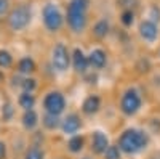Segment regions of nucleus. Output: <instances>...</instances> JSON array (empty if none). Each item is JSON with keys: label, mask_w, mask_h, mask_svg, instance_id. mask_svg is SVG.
Returning <instances> with one entry per match:
<instances>
[{"label": "nucleus", "mask_w": 160, "mask_h": 159, "mask_svg": "<svg viewBox=\"0 0 160 159\" xmlns=\"http://www.w3.org/2000/svg\"><path fill=\"white\" fill-rule=\"evenodd\" d=\"M21 159H48L43 143L35 141V140H29L24 151L21 153Z\"/></svg>", "instance_id": "obj_17"}, {"label": "nucleus", "mask_w": 160, "mask_h": 159, "mask_svg": "<svg viewBox=\"0 0 160 159\" xmlns=\"http://www.w3.org/2000/svg\"><path fill=\"white\" fill-rule=\"evenodd\" d=\"M71 68L77 76H87L91 71L90 69V61H88V53H85L80 47H75L72 50Z\"/></svg>", "instance_id": "obj_12"}, {"label": "nucleus", "mask_w": 160, "mask_h": 159, "mask_svg": "<svg viewBox=\"0 0 160 159\" xmlns=\"http://www.w3.org/2000/svg\"><path fill=\"white\" fill-rule=\"evenodd\" d=\"M40 113L38 109H28V111H19V125H21V130L26 132V134H35L37 130H40Z\"/></svg>", "instance_id": "obj_11"}, {"label": "nucleus", "mask_w": 160, "mask_h": 159, "mask_svg": "<svg viewBox=\"0 0 160 159\" xmlns=\"http://www.w3.org/2000/svg\"><path fill=\"white\" fill-rule=\"evenodd\" d=\"M34 18L32 7L29 3H19L13 7L10 15L7 16V28L13 34H21L31 26Z\"/></svg>", "instance_id": "obj_5"}, {"label": "nucleus", "mask_w": 160, "mask_h": 159, "mask_svg": "<svg viewBox=\"0 0 160 159\" xmlns=\"http://www.w3.org/2000/svg\"><path fill=\"white\" fill-rule=\"evenodd\" d=\"M148 159H160V150H157V151H154Z\"/></svg>", "instance_id": "obj_30"}, {"label": "nucleus", "mask_w": 160, "mask_h": 159, "mask_svg": "<svg viewBox=\"0 0 160 159\" xmlns=\"http://www.w3.org/2000/svg\"><path fill=\"white\" fill-rule=\"evenodd\" d=\"M59 129H61V116L42 113V116H40V130H43L45 134H53V132H59Z\"/></svg>", "instance_id": "obj_19"}, {"label": "nucleus", "mask_w": 160, "mask_h": 159, "mask_svg": "<svg viewBox=\"0 0 160 159\" xmlns=\"http://www.w3.org/2000/svg\"><path fill=\"white\" fill-rule=\"evenodd\" d=\"M42 24L50 34H58L62 31L66 24V13L56 2L50 0L42 7Z\"/></svg>", "instance_id": "obj_6"}, {"label": "nucleus", "mask_w": 160, "mask_h": 159, "mask_svg": "<svg viewBox=\"0 0 160 159\" xmlns=\"http://www.w3.org/2000/svg\"><path fill=\"white\" fill-rule=\"evenodd\" d=\"M85 150H88V137L82 134V132L66 138V153L68 154L77 157L80 154H83Z\"/></svg>", "instance_id": "obj_14"}, {"label": "nucleus", "mask_w": 160, "mask_h": 159, "mask_svg": "<svg viewBox=\"0 0 160 159\" xmlns=\"http://www.w3.org/2000/svg\"><path fill=\"white\" fill-rule=\"evenodd\" d=\"M18 111H19V108H18L16 101H13L10 98H5L2 101V104H0V122L2 124L13 122L16 117H19Z\"/></svg>", "instance_id": "obj_18"}, {"label": "nucleus", "mask_w": 160, "mask_h": 159, "mask_svg": "<svg viewBox=\"0 0 160 159\" xmlns=\"http://www.w3.org/2000/svg\"><path fill=\"white\" fill-rule=\"evenodd\" d=\"M13 72H16L21 77L35 76V72H37V61L32 56H29V55L21 56L19 60H16V64H15Z\"/></svg>", "instance_id": "obj_16"}, {"label": "nucleus", "mask_w": 160, "mask_h": 159, "mask_svg": "<svg viewBox=\"0 0 160 159\" xmlns=\"http://www.w3.org/2000/svg\"><path fill=\"white\" fill-rule=\"evenodd\" d=\"M15 55L8 50V48H0V69L3 71H13L15 69Z\"/></svg>", "instance_id": "obj_23"}, {"label": "nucleus", "mask_w": 160, "mask_h": 159, "mask_svg": "<svg viewBox=\"0 0 160 159\" xmlns=\"http://www.w3.org/2000/svg\"><path fill=\"white\" fill-rule=\"evenodd\" d=\"M90 0H71L66 10V24L72 34H83L88 28Z\"/></svg>", "instance_id": "obj_2"}, {"label": "nucleus", "mask_w": 160, "mask_h": 159, "mask_svg": "<svg viewBox=\"0 0 160 159\" xmlns=\"http://www.w3.org/2000/svg\"><path fill=\"white\" fill-rule=\"evenodd\" d=\"M88 61H90V69L91 71H102L108 66L109 56L108 51L101 47H95L88 51Z\"/></svg>", "instance_id": "obj_15"}, {"label": "nucleus", "mask_w": 160, "mask_h": 159, "mask_svg": "<svg viewBox=\"0 0 160 159\" xmlns=\"http://www.w3.org/2000/svg\"><path fill=\"white\" fill-rule=\"evenodd\" d=\"M142 104H144V98L141 90L135 85H130L127 87L122 93H120L118 98V111L123 117L131 119L141 113L142 109Z\"/></svg>", "instance_id": "obj_3"}, {"label": "nucleus", "mask_w": 160, "mask_h": 159, "mask_svg": "<svg viewBox=\"0 0 160 159\" xmlns=\"http://www.w3.org/2000/svg\"><path fill=\"white\" fill-rule=\"evenodd\" d=\"M158 58H160V50H158Z\"/></svg>", "instance_id": "obj_33"}, {"label": "nucleus", "mask_w": 160, "mask_h": 159, "mask_svg": "<svg viewBox=\"0 0 160 159\" xmlns=\"http://www.w3.org/2000/svg\"><path fill=\"white\" fill-rule=\"evenodd\" d=\"M50 159H68V157H66V156H53Z\"/></svg>", "instance_id": "obj_31"}, {"label": "nucleus", "mask_w": 160, "mask_h": 159, "mask_svg": "<svg viewBox=\"0 0 160 159\" xmlns=\"http://www.w3.org/2000/svg\"><path fill=\"white\" fill-rule=\"evenodd\" d=\"M37 90H38V79H37L35 76L19 77L18 92H28V93H37Z\"/></svg>", "instance_id": "obj_22"}, {"label": "nucleus", "mask_w": 160, "mask_h": 159, "mask_svg": "<svg viewBox=\"0 0 160 159\" xmlns=\"http://www.w3.org/2000/svg\"><path fill=\"white\" fill-rule=\"evenodd\" d=\"M7 84V71L0 69V87H3Z\"/></svg>", "instance_id": "obj_28"}, {"label": "nucleus", "mask_w": 160, "mask_h": 159, "mask_svg": "<svg viewBox=\"0 0 160 159\" xmlns=\"http://www.w3.org/2000/svg\"><path fill=\"white\" fill-rule=\"evenodd\" d=\"M123 153L118 148L117 143H111V146L106 150V153L102 154V159H123Z\"/></svg>", "instance_id": "obj_24"}, {"label": "nucleus", "mask_w": 160, "mask_h": 159, "mask_svg": "<svg viewBox=\"0 0 160 159\" xmlns=\"http://www.w3.org/2000/svg\"><path fill=\"white\" fill-rule=\"evenodd\" d=\"M11 0H0V19H7V16L11 11Z\"/></svg>", "instance_id": "obj_27"}, {"label": "nucleus", "mask_w": 160, "mask_h": 159, "mask_svg": "<svg viewBox=\"0 0 160 159\" xmlns=\"http://www.w3.org/2000/svg\"><path fill=\"white\" fill-rule=\"evenodd\" d=\"M102 108V98L98 93H88L80 103V114L83 117H95Z\"/></svg>", "instance_id": "obj_13"}, {"label": "nucleus", "mask_w": 160, "mask_h": 159, "mask_svg": "<svg viewBox=\"0 0 160 159\" xmlns=\"http://www.w3.org/2000/svg\"><path fill=\"white\" fill-rule=\"evenodd\" d=\"M71 58H72V50H69V47L64 42L59 40L53 44V47L50 48V68L53 74L66 76L69 71H72Z\"/></svg>", "instance_id": "obj_4"}, {"label": "nucleus", "mask_w": 160, "mask_h": 159, "mask_svg": "<svg viewBox=\"0 0 160 159\" xmlns=\"http://www.w3.org/2000/svg\"><path fill=\"white\" fill-rule=\"evenodd\" d=\"M2 125H3V124H2V122H0V130H2Z\"/></svg>", "instance_id": "obj_32"}, {"label": "nucleus", "mask_w": 160, "mask_h": 159, "mask_svg": "<svg viewBox=\"0 0 160 159\" xmlns=\"http://www.w3.org/2000/svg\"><path fill=\"white\" fill-rule=\"evenodd\" d=\"M87 137H88V153H91L96 157H102L106 150H108L112 143L111 137L108 135V132L102 130V129H93Z\"/></svg>", "instance_id": "obj_8"}, {"label": "nucleus", "mask_w": 160, "mask_h": 159, "mask_svg": "<svg viewBox=\"0 0 160 159\" xmlns=\"http://www.w3.org/2000/svg\"><path fill=\"white\" fill-rule=\"evenodd\" d=\"M82 129H83V116L80 114V111H68L61 117L59 132L66 138L80 134Z\"/></svg>", "instance_id": "obj_9"}, {"label": "nucleus", "mask_w": 160, "mask_h": 159, "mask_svg": "<svg viewBox=\"0 0 160 159\" xmlns=\"http://www.w3.org/2000/svg\"><path fill=\"white\" fill-rule=\"evenodd\" d=\"M10 153H11L10 141L3 137H0V159H10Z\"/></svg>", "instance_id": "obj_26"}, {"label": "nucleus", "mask_w": 160, "mask_h": 159, "mask_svg": "<svg viewBox=\"0 0 160 159\" xmlns=\"http://www.w3.org/2000/svg\"><path fill=\"white\" fill-rule=\"evenodd\" d=\"M75 159H98V157H96V156H93L91 153H83V154L77 156Z\"/></svg>", "instance_id": "obj_29"}, {"label": "nucleus", "mask_w": 160, "mask_h": 159, "mask_svg": "<svg viewBox=\"0 0 160 159\" xmlns=\"http://www.w3.org/2000/svg\"><path fill=\"white\" fill-rule=\"evenodd\" d=\"M120 23H122L125 28H131L133 23H135V11L131 8H123L120 13Z\"/></svg>", "instance_id": "obj_25"}, {"label": "nucleus", "mask_w": 160, "mask_h": 159, "mask_svg": "<svg viewBox=\"0 0 160 159\" xmlns=\"http://www.w3.org/2000/svg\"><path fill=\"white\" fill-rule=\"evenodd\" d=\"M40 108H42V113H50L62 117L68 113V98L59 88H50L42 95Z\"/></svg>", "instance_id": "obj_7"}, {"label": "nucleus", "mask_w": 160, "mask_h": 159, "mask_svg": "<svg viewBox=\"0 0 160 159\" xmlns=\"http://www.w3.org/2000/svg\"><path fill=\"white\" fill-rule=\"evenodd\" d=\"M109 32H111V23L108 18H99L91 28V35L95 39H98V40L106 39L109 35Z\"/></svg>", "instance_id": "obj_21"}, {"label": "nucleus", "mask_w": 160, "mask_h": 159, "mask_svg": "<svg viewBox=\"0 0 160 159\" xmlns=\"http://www.w3.org/2000/svg\"><path fill=\"white\" fill-rule=\"evenodd\" d=\"M138 35L146 45H155L160 39V26L158 23L149 19V18H142L138 23Z\"/></svg>", "instance_id": "obj_10"}, {"label": "nucleus", "mask_w": 160, "mask_h": 159, "mask_svg": "<svg viewBox=\"0 0 160 159\" xmlns=\"http://www.w3.org/2000/svg\"><path fill=\"white\" fill-rule=\"evenodd\" d=\"M16 104L19 111H28V109H34L37 103H38V98L35 93H28V92H18L16 93Z\"/></svg>", "instance_id": "obj_20"}, {"label": "nucleus", "mask_w": 160, "mask_h": 159, "mask_svg": "<svg viewBox=\"0 0 160 159\" xmlns=\"http://www.w3.org/2000/svg\"><path fill=\"white\" fill-rule=\"evenodd\" d=\"M151 134L138 125H130L118 134L117 145L123 156H139L151 146Z\"/></svg>", "instance_id": "obj_1"}]
</instances>
